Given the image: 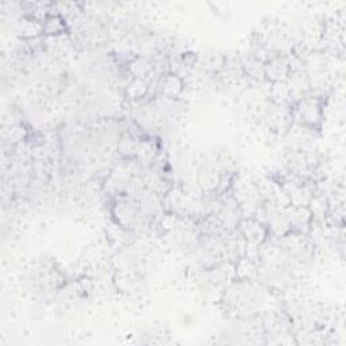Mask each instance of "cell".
Wrapping results in <instances>:
<instances>
[{
	"instance_id": "6da1fadb",
	"label": "cell",
	"mask_w": 346,
	"mask_h": 346,
	"mask_svg": "<svg viewBox=\"0 0 346 346\" xmlns=\"http://www.w3.org/2000/svg\"><path fill=\"white\" fill-rule=\"evenodd\" d=\"M298 113L304 123L314 125L315 122H318L319 118H321V109H319L318 100L314 97L303 99L298 106Z\"/></svg>"
},
{
	"instance_id": "7a4b0ae2",
	"label": "cell",
	"mask_w": 346,
	"mask_h": 346,
	"mask_svg": "<svg viewBox=\"0 0 346 346\" xmlns=\"http://www.w3.org/2000/svg\"><path fill=\"white\" fill-rule=\"evenodd\" d=\"M288 69H290L288 61L282 60V58H276V60L270 61V64L266 66L265 73L274 83H278V81H283V79L287 76Z\"/></svg>"
},
{
	"instance_id": "3957f363",
	"label": "cell",
	"mask_w": 346,
	"mask_h": 346,
	"mask_svg": "<svg viewBox=\"0 0 346 346\" xmlns=\"http://www.w3.org/2000/svg\"><path fill=\"white\" fill-rule=\"evenodd\" d=\"M181 87H183V84H181L180 79L176 76H172V75L165 76L160 83L161 92L168 97L177 96L181 92Z\"/></svg>"
},
{
	"instance_id": "277c9868",
	"label": "cell",
	"mask_w": 346,
	"mask_h": 346,
	"mask_svg": "<svg viewBox=\"0 0 346 346\" xmlns=\"http://www.w3.org/2000/svg\"><path fill=\"white\" fill-rule=\"evenodd\" d=\"M148 91V84H146V80H141V79H134L129 85H127V89L126 92L130 97L133 99H137V97L144 96Z\"/></svg>"
},
{
	"instance_id": "5b68a950",
	"label": "cell",
	"mask_w": 346,
	"mask_h": 346,
	"mask_svg": "<svg viewBox=\"0 0 346 346\" xmlns=\"http://www.w3.org/2000/svg\"><path fill=\"white\" fill-rule=\"evenodd\" d=\"M42 27H44V31L48 34H58V32H62L65 26L60 16H49L45 19Z\"/></svg>"
},
{
	"instance_id": "8992f818",
	"label": "cell",
	"mask_w": 346,
	"mask_h": 346,
	"mask_svg": "<svg viewBox=\"0 0 346 346\" xmlns=\"http://www.w3.org/2000/svg\"><path fill=\"white\" fill-rule=\"evenodd\" d=\"M150 65L144 60H137L134 61L131 64V72L134 75V79H141V80H145V77L148 76V73L150 72Z\"/></svg>"
},
{
	"instance_id": "52a82bcc",
	"label": "cell",
	"mask_w": 346,
	"mask_h": 346,
	"mask_svg": "<svg viewBox=\"0 0 346 346\" xmlns=\"http://www.w3.org/2000/svg\"><path fill=\"white\" fill-rule=\"evenodd\" d=\"M40 23H36L34 20H24L20 24V31L24 37H36L38 34V30H34V26H38Z\"/></svg>"
}]
</instances>
